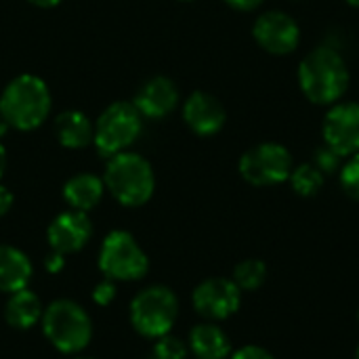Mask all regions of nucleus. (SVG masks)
I'll list each match as a JSON object with an SVG mask.
<instances>
[{
    "instance_id": "obj_10",
    "label": "nucleus",
    "mask_w": 359,
    "mask_h": 359,
    "mask_svg": "<svg viewBox=\"0 0 359 359\" xmlns=\"http://www.w3.org/2000/svg\"><path fill=\"white\" fill-rule=\"evenodd\" d=\"M324 141L343 158L359 151V103H334L324 118Z\"/></svg>"
},
{
    "instance_id": "obj_31",
    "label": "nucleus",
    "mask_w": 359,
    "mask_h": 359,
    "mask_svg": "<svg viewBox=\"0 0 359 359\" xmlns=\"http://www.w3.org/2000/svg\"><path fill=\"white\" fill-rule=\"evenodd\" d=\"M8 128H11V124H8V122H6V120H4V116H2V114H0V137H4V135H6V130H8Z\"/></svg>"
},
{
    "instance_id": "obj_13",
    "label": "nucleus",
    "mask_w": 359,
    "mask_h": 359,
    "mask_svg": "<svg viewBox=\"0 0 359 359\" xmlns=\"http://www.w3.org/2000/svg\"><path fill=\"white\" fill-rule=\"evenodd\" d=\"M183 118L196 135L210 137L223 128L227 114H225L223 103L217 97H212L210 93L198 90V93L189 95V99L185 101Z\"/></svg>"
},
{
    "instance_id": "obj_6",
    "label": "nucleus",
    "mask_w": 359,
    "mask_h": 359,
    "mask_svg": "<svg viewBox=\"0 0 359 359\" xmlns=\"http://www.w3.org/2000/svg\"><path fill=\"white\" fill-rule=\"evenodd\" d=\"M99 269L105 273L107 280L135 282L147 273L149 259L128 231H111L101 244Z\"/></svg>"
},
{
    "instance_id": "obj_28",
    "label": "nucleus",
    "mask_w": 359,
    "mask_h": 359,
    "mask_svg": "<svg viewBox=\"0 0 359 359\" xmlns=\"http://www.w3.org/2000/svg\"><path fill=\"white\" fill-rule=\"evenodd\" d=\"M11 206H13V194L4 185H0V217H4L11 210Z\"/></svg>"
},
{
    "instance_id": "obj_25",
    "label": "nucleus",
    "mask_w": 359,
    "mask_h": 359,
    "mask_svg": "<svg viewBox=\"0 0 359 359\" xmlns=\"http://www.w3.org/2000/svg\"><path fill=\"white\" fill-rule=\"evenodd\" d=\"M116 299V282L114 280H103L95 286L93 290V301L101 307H107L111 305Z\"/></svg>"
},
{
    "instance_id": "obj_9",
    "label": "nucleus",
    "mask_w": 359,
    "mask_h": 359,
    "mask_svg": "<svg viewBox=\"0 0 359 359\" xmlns=\"http://www.w3.org/2000/svg\"><path fill=\"white\" fill-rule=\"evenodd\" d=\"M194 307L202 318L208 320H227L231 318L242 303V290L233 280L227 278H208L194 290Z\"/></svg>"
},
{
    "instance_id": "obj_5",
    "label": "nucleus",
    "mask_w": 359,
    "mask_h": 359,
    "mask_svg": "<svg viewBox=\"0 0 359 359\" xmlns=\"http://www.w3.org/2000/svg\"><path fill=\"white\" fill-rule=\"evenodd\" d=\"M177 316V294L166 286H149L141 290L130 303V324L139 334L147 339H160L170 334Z\"/></svg>"
},
{
    "instance_id": "obj_27",
    "label": "nucleus",
    "mask_w": 359,
    "mask_h": 359,
    "mask_svg": "<svg viewBox=\"0 0 359 359\" xmlns=\"http://www.w3.org/2000/svg\"><path fill=\"white\" fill-rule=\"evenodd\" d=\"M44 267H46L48 273H61L63 267H65V255L53 250V252L44 259Z\"/></svg>"
},
{
    "instance_id": "obj_3",
    "label": "nucleus",
    "mask_w": 359,
    "mask_h": 359,
    "mask_svg": "<svg viewBox=\"0 0 359 359\" xmlns=\"http://www.w3.org/2000/svg\"><path fill=\"white\" fill-rule=\"evenodd\" d=\"M42 332L61 353H80L93 339V322L88 313L74 301H53L42 311Z\"/></svg>"
},
{
    "instance_id": "obj_29",
    "label": "nucleus",
    "mask_w": 359,
    "mask_h": 359,
    "mask_svg": "<svg viewBox=\"0 0 359 359\" xmlns=\"http://www.w3.org/2000/svg\"><path fill=\"white\" fill-rule=\"evenodd\" d=\"M225 2H227L229 6L238 8V11H252V8L261 6L263 0H225Z\"/></svg>"
},
{
    "instance_id": "obj_30",
    "label": "nucleus",
    "mask_w": 359,
    "mask_h": 359,
    "mask_svg": "<svg viewBox=\"0 0 359 359\" xmlns=\"http://www.w3.org/2000/svg\"><path fill=\"white\" fill-rule=\"evenodd\" d=\"M4 168H6V154H4V147L0 145V177L4 175Z\"/></svg>"
},
{
    "instance_id": "obj_2",
    "label": "nucleus",
    "mask_w": 359,
    "mask_h": 359,
    "mask_svg": "<svg viewBox=\"0 0 359 359\" xmlns=\"http://www.w3.org/2000/svg\"><path fill=\"white\" fill-rule=\"evenodd\" d=\"M50 111V93L46 84L29 74L15 78L2 93L0 114L4 120L19 128L29 130L40 126Z\"/></svg>"
},
{
    "instance_id": "obj_17",
    "label": "nucleus",
    "mask_w": 359,
    "mask_h": 359,
    "mask_svg": "<svg viewBox=\"0 0 359 359\" xmlns=\"http://www.w3.org/2000/svg\"><path fill=\"white\" fill-rule=\"evenodd\" d=\"M63 198L65 202L80 212H86L90 208H95L101 198H103V181L95 175L82 172L72 177L65 187H63Z\"/></svg>"
},
{
    "instance_id": "obj_15",
    "label": "nucleus",
    "mask_w": 359,
    "mask_h": 359,
    "mask_svg": "<svg viewBox=\"0 0 359 359\" xmlns=\"http://www.w3.org/2000/svg\"><path fill=\"white\" fill-rule=\"evenodd\" d=\"M32 280V263L25 252L15 246L0 244V292L13 294L27 288Z\"/></svg>"
},
{
    "instance_id": "obj_11",
    "label": "nucleus",
    "mask_w": 359,
    "mask_h": 359,
    "mask_svg": "<svg viewBox=\"0 0 359 359\" xmlns=\"http://www.w3.org/2000/svg\"><path fill=\"white\" fill-rule=\"evenodd\" d=\"M252 36L261 48L271 55H288L299 46L301 29L299 23L282 11L263 13L252 27Z\"/></svg>"
},
{
    "instance_id": "obj_21",
    "label": "nucleus",
    "mask_w": 359,
    "mask_h": 359,
    "mask_svg": "<svg viewBox=\"0 0 359 359\" xmlns=\"http://www.w3.org/2000/svg\"><path fill=\"white\" fill-rule=\"evenodd\" d=\"M267 280V267L259 259H248L236 265L233 269V282L240 290H257Z\"/></svg>"
},
{
    "instance_id": "obj_36",
    "label": "nucleus",
    "mask_w": 359,
    "mask_h": 359,
    "mask_svg": "<svg viewBox=\"0 0 359 359\" xmlns=\"http://www.w3.org/2000/svg\"><path fill=\"white\" fill-rule=\"evenodd\" d=\"M76 359H93V358H76Z\"/></svg>"
},
{
    "instance_id": "obj_26",
    "label": "nucleus",
    "mask_w": 359,
    "mask_h": 359,
    "mask_svg": "<svg viewBox=\"0 0 359 359\" xmlns=\"http://www.w3.org/2000/svg\"><path fill=\"white\" fill-rule=\"evenodd\" d=\"M231 359H276L267 349L263 347H257V345H246L242 349H238Z\"/></svg>"
},
{
    "instance_id": "obj_34",
    "label": "nucleus",
    "mask_w": 359,
    "mask_h": 359,
    "mask_svg": "<svg viewBox=\"0 0 359 359\" xmlns=\"http://www.w3.org/2000/svg\"><path fill=\"white\" fill-rule=\"evenodd\" d=\"M149 359H164V358H158V355H151V358Z\"/></svg>"
},
{
    "instance_id": "obj_1",
    "label": "nucleus",
    "mask_w": 359,
    "mask_h": 359,
    "mask_svg": "<svg viewBox=\"0 0 359 359\" xmlns=\"http://www.w3.org/2000/svg\"><path fill=\"white\" fill-rule=\"evenodd\" d=\"M299 84L311 103L334 105L349 86V67L337 50L320 46L299 63Z\"/></svg>"
},
{
    "instance_id": "obj_18",
    "label": "nucleus",
    "mask_w": 359,
    "mask_h": 359,
    "mask_svg": "<svg viewBox=\"0 0 359 359\" xmlns=\"http://www.w3.org/2000/svg\"><path fill=\"white\" fill-rule=\"evenodd\" d=\"M189 347L198 359H225L231 351L229 337L215 324H200L189 334Z\"/></svg>"
},
{
    "instance_id": "obj_12",
    "label": "nucleus",
    "mask_w": 359,
    "mask_h": 359,
    "mask_svg": "<svg viewBox=\"0 0 359 359\" xmlns=\"http://www.w3.org/2000/svg\"><path fill=\"white\" fill-rule=\"evenodd\" d=\"M93 236V225L86 212L80 210H67L55 217V221L48 225L46 238L48 246L55 252L61 255H74L82 250Z\"/></svg>"
},
{
    "instance_id": "obj_22",
    "label": "nucleus",
    "mask_w": 359,
    "mask_h": 359,
    "mask_svg": "<svg viewBox=\"0 0 359 359\" xmlns=\"http://www.w3.org/2000/svg\"><path fill=\"white\" fill-rule=\"evenodd\" d=\"M341 185L349 198L359 202V151L345 162V166H341Z\"/></svg>"
},
{
    "instance_id": "obj_19",
    "label": "nucleus",
    "mask_w": 359,
    "mask_h": 359,
    "mask_svg": "<svg viewBox=\"0 0 359 359\" xmlns=\"http://www.w3.org/2000/svg\"><path fill=\"white\" fill-rule=\"evenodd\" d=\"M55 130H57V137H59L61 145L72 147V149L88 145L90 139H93V133H95L90 122L86 120V116L80 114V111L61 114L57 118V122H55Z\"/></svg>"
},
{
    "instance_id": "obj_23",
    "label": "nucleus",
    "mask_w": 359,
    "mask_h": 359,
    "mask_svg": "<svg viewBox=\"0 0 359 359\" xmlns=\"http://www.w3.org/2000/svg\"><path fill=\"white\" fill-rule=\"evenodd\" d=\"M151 355H158V358L164 359H187V347H185V343L181 339L166 334V337L158 339Z\"/></svg>"
},
{
    "instance_id": "obj_32",
    "label": "nucleus",
    "mask_w": 359,
    "mask_h": 359,
    "mask_svg": "<svg viewBox=\"0 0 359 359\" xmlns=\"http://www.w3.org/2000/svg\"><path fill=\"white\" fill-rule=\"evenodd\" d=\"M34 4H38V6H55L57 2H61V0H32Z\"/></svg>"
},
{
    "instance_id": "obj_35",
    "label": "nucleus",
    "mask_w": 359,
    "mask_h": 359,
    "mask_svg": "<svg viewBox=\"0 0 359 359\" xmlns=\"http://www.w3.org/2000/svg\"><path fill=\"white\" fill-rule=\"evenodd\" d=\"M355 359H359V347H358V351H355Z\"/></svg>"
},
{
    "instance_id": "obj_14",
    "label": "nucleus",
    "mask_w": 359,
    "mask_h": 359,
    "mask_svg": "<svg viewBox=\"0 0 359 359\" xmlns=\"http://www.w3.org/2000/svg\"><path fill=\"white\" fill-rule=\"evenodd\" d=\"M177 101H179V90L172 84V80L164 76H156L141 86L133 105L139 109L141 116L162 118L175 109Z\"/></svg>"
},
{
    "instance_id": "obj_7",
    "label": "nucleus",
    "mask_w": 359,
    "mask_h": 359,
    "mask_svg": "<svg viewBox=\"0 0 359 359\" xmlns=\"http://www.w3.org/2000/svg\"><path fill=\"white\" fill-rule=\"evenodd\" d=\"M139 133H141L139 109L133 103L118 101L101 114L93 139L101 156H116L122 154L130 143H135Z\"/></svg>"
},
{
    "instance_id": "obj_4",
    "label": "nucleus",
    "mask_w": 359,
    "mask_h": 359,
    "mask_svg": "<svg viewBox=\"0 0 359 359\" xmlns=\"http://www.w3.org/2000/svg\"><path fill=\"white\" fill-rule=\"evenodd\" d=\"M105 185L120 204L141 206L151 198L156 179L145 158L137 154H116L107 164Z\"/></svg>"
},
{
    "instance_id": "obj_8",
    "label": "nucleus",
    "mask_w": 359,
    "mask_h": 359,
    "mask_svg": "<svg viewBox=\"0 0 359 359\" xmlns=\"http://www.w3.org/2000/svg\"><path fill=\"white\" fill-rule=\"evenodd\" d=\"M294 168L290 151L280 143H259L240 158V175L257 187L278 185L290 179Z\"/></svg>"
},
{
    "instance_id": "obj_20",
    "label": "nucleus",
    "mask_w": 359,
    "mask_h": 359,
    "mask_svg": "<svg viewBox=\"0 0 359 359\" xmlns=\"http://www.w3.org/2000/svg\"><path fill=\"white\" fill-rule=\"evenodd\" d=\"M290 185L299 196H316L324 187V172L316 164H301L290 172Z\"/></svg>"
},
{
    "instance_id": "obj_16",
    "label": "nucleus",
    "mask_w": 359,
    "mask_h": 359,
    "mask_svg": "<svg viewBox=\"0 0 359 359\" xmlns=\"http://www.w3.org/2000/svg\"><path fill=\"white\" fill-rule=\"evenodd\" d=\"M42 311H44V307H42L40 299L32 290L23 288L8 297L6 307H4V318L11 328L29 330L32 326H36L42 320Z\"/></svg>"
},
{
    "instance_id": "obj_33",
    "label": "nucleus",
    "mask_w": 359,
    "mask_h": 359,
    "mask_svg": "<svg viewBox=\"0 0 359 359\" xmlns=\"http://www.w3.org/2000/svg\"><path fill=\"white\" fill-rule=\"evenodd\" d=\"M347 2H349L351 6H358V8H359V0H347Z\"/></svg>"
},
{
    "instance_id": "obj_24",
    "label": "nucleus",
    "mask_w": 359,
    "mask_h": 359,
    "mask_svg": "<svg viewBox=\"0 0 359 359\" xmlns=\"http://www.w3.org/2000/svg\"><path fill=\"white\" fill-rule=\"evenodd\" d=\"M313 164H316L324 175H326V172H328V175H332V172H337V170L343 166V156L324 143L322 147H318V149H316Z\"/></svg>"
}]
</instances>
